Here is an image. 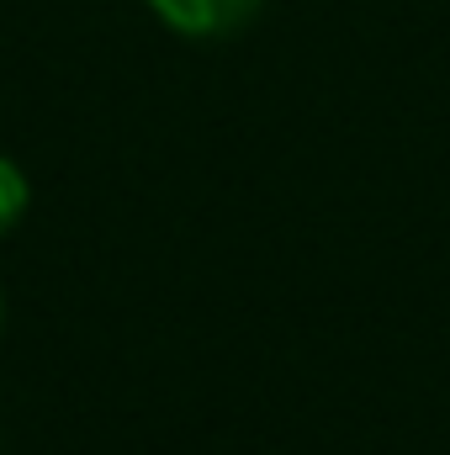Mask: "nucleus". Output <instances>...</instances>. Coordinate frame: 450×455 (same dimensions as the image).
<instances>
[{"label": "nucleus", "mask_w": 450, "mask_h": 455, "mask_svg": "<svg viewBox=\"0 0 450 455\" xmlns=\"http://www.w3.org/2000/svg\"><path fill=\"white\" fill-rule=\"evenodd\" d=\"M154 16L186 37H223V32H238L244 21L260 16L265 0H149Z\"/></svg>", "instance_id": "obj_1"}, {"label": "nucleus", "mask_w": 450, "mask_h": 455, "mask_svg": "<svg viewBox=\"0 0 450 455\" xmlns=\"http://www.w3.org/2000/svg\"><path fill=\"white\" fill-rule=\"evenodd\" d=\"M21 212H27V175L0 154V238L21 223Z\"/></svg>", "instance_id": "obj_2"}, {"label": "nucleus", "mask_w": 450, "mask_h": 455, "mask_svg": "<svg viewBox=\"0 0 450 455\" xmlns=\"http://www.w3.org/2000/svg\"><path fill=\"white\" fill-rule=\"evenodd\" d=\"M0 323H5V297H0Z\"/></svg>", "instance_id": "obj_3"}]
</instances>
